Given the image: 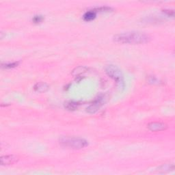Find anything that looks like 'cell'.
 Instances as JSON below:
<instances>
[{"label":"cell","mask_w":175,"mask_h":175,"mask_svg":"<svg viewBox=\"0 0 175 175\" xmlns=\"http://www.w3.org/2000/svg\"><path fill=\"white\" fill-rule=\"evenodd\" d=\"M164 13L166 14L168 17H173L174 16V11L170 10H164Z\"/></svg>","instance_id":"cell-15"},{"label":"cell","mask_w":175,"mask_h":175,"mask_svg":"<svg viewBox=\"0 0 175 175\" xmlns=\"http://www.w3.org/2000/svg\"><path fill=\"white\" fill-rule=\"evenodd\" d=\"M19 160V157L15 155H6V156H2L1 159H0V163H1L2 165H8L14 164L17 163Z\"/></svg>","instance_id":"cell-6"},{"label":"cell","mask_w":175,"mask_h":175,"mask_svg":"<svg viewBox=\"0 0 175 175\" xmlns=\"http://www.w3.org/2000/svg\"><path fill=\"white\" fill-rule=\"evenodd\" d=\"M79 105H80V103L74 101H67V102H66L65 104H64L65 108H66L68 110H70V111H71V110L73 111V110L77 109Z\"/></svg>","instance_id":"cell-8"},{"label":"cell","mask_w":175,"mask_h":175,"mask_svg":"<svg viewBox=\"0 0 175 175\" xmlns=\"http://www.w3.org/2000/svg\"><path fill=\"white\" fill-rule=\"evenodd\" d=\"M49 88H50L49 85L44 82H38L34 86V90L38 93H45L49 90Z\"/></svg>","instance_id":"cell-7"},{"label":"cell","mask_w":175,"mask_h":175,"mask_svg":"<svg viewBox=\"0 0 175 175\" xmlns=\"http://www.w3.org/2000/svg\"><path fill=\"white\" fill-rule=\"evenodd\" d=\"M19 64V62H14L12 63H6L4 64H2V67L4 69H13L18 66V64Z\"/></svg>","instance_id":"cell-12"},{"label":"cell","mask_w":175,"mask_h":175,"mask_svg":"<svg viewBox=\"0 0 175 175\" xmlns=\"http://www.w3.org/2000/svg\"><path fill=\"white\" fill-rule=\"evenodd\" d=\"M151 37L147 34L141 32H127L118 34L113 36V41L121 44L139 45L149 42Z\"/></svg>","instance_id":"cell-1"},{"label":"cell","mask_w":175,"mask_h":175,"mask_svg":"<svg viewBox=\"0 0 175 175\" xmlns=\"http://www.w3.org/2000/svg\"><path fill=\"white\" fill-rule=\"evenodd\" d=\"M92 10H93L96 13H98V12H99V13H104V12H111L113 9L109 6H99L94 8Z\"/></svg>","instance_id":"cell-11"},{"label":"cell","mask_w":175,"mask_h":175,"mask_svg":"<svg viewBox=\"0 0 175 175\" xmlns=\"http://www.w3.org/2000/svg\"><path fill=\"white\" fill-rule=\"evenodd\" d=\"M107 99V97L105 95H100V96L96 98L93 102L87 107V112L90 113H96L106 103Z\"/></svg>","instance_id":"cell-4"},{"label":"cell","mask_w":175,"mask_h":175,"mask_svg":"<svg viewBox=\"0 0 175 175\" xmlns=\"http://www.w3.org/2000/svg\"><path fill=\"white\" fill-rule=\"evenodd\" d=\"M174 169V164H164L158 168V170L159 172L161 171L163 173H166V172L173 171Z\"/></svg>","instance_id":"cell-10"},{"label":"cell","mask_w":175,"mask_h":175,"mask_svg":"<svg viewBox=\"0 0 175 175\" xmlns=\"http://www.w3.org/2000/svg\"><path fill=\"white\" fill-rule=\"evenodd\" d=\"M168 128L166 124L160 122H151L148 125V129L151 131H161L165 130Z\"/></svg>","instance_id":"cell-5"},{"label":"cell","mask_w":175,"mask_h":175,"mask_svg":"<svg viewBox=\"0 0 175 175\" xmlns=\"http://www.w3.org/2000/svg\"><path fill=\"white\" fill-rule=\"evenodd\" d=\"M105 73L110 78H112L116 82L119 87L123 88L125 86L123 75L117 66L114 65H107L105 67Z\"/></svg>","instance_id":"cell-3"},{"label":"cell","mask_w":175,"mask_h":175,"mask_svg":"<svg viewBox=\"0 0 175 175\" xmlns=\"http://www.w3.org/2000/svg\"><path fill=\"white\" fill-rule=\"evenodd\" d=\"M149 83H151V84H159V80L158 79H157L155 77H150L149 78Z\"/></svg>","instance_id":"cell-14"},{"label":"cell","mask_w":175,"mask_h":175,"mask_svg":"<svg viewBox=\"0 0 175 175\" xmlns=\"http://www.w3.org/2000/svg\"><path fill=\"white\" fill-rule=\"evenodd\" d=\"M60 143L64 146L73 149H84L88 145L86 140L75 137H63L60 140Z\"/></svg>","instance_id":"cell-2"},{"label":"cell","mask_w":175,"mask_h":175,"mask_svg":"<svg viewBox=\"0 0 175 175\" xmlns=\"http://www.w3.org/2000/svg\"><path fill=\"white\" fill-rule=\"evenodd\" d=\"M96 16H97L96 12H94L93 10H90L87 11L86 13L84 14L83 18H84V20L86 21H91L96 18Z\"/></svg>","instance_id":"cell-9"},{"label":"cell","mask_w":175,"mask_h":175,"mask_svg":"<svg viewBox=\"0 0 175 175\" xmlns=\"http://www.w3.org/2000/svg\"><path fill=\"white\" fill-rule=\"evenodd\" d=\"M44 19V17L41 16V15H36L33 17L32 21L34 23H41L42 21Z\"/></svg>","instance_id":"cell-13"}]
</instances>
